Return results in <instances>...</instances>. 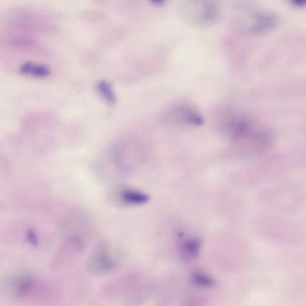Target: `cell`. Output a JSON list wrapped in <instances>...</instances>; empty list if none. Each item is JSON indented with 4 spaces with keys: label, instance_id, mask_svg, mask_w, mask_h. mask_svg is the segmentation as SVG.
I'll return each mask as SVG.
<instances>
[{
    "label": "cell",
    "instance_id": "cell-1",
    "mask_svg": "<svg viewBox=\"0 0 306 306\" xmlns=\"http://www.w3.org/2000/svg\"><path fill=\"white\" fill-rule=\"evenodd\" d=\"M241 20L244 28L251 33L264 34L274 28L278 17L269 11L258 8H247L242 14Z\"/></svg>",
    "mask_w": 306,
    "mask_h": 306
},
{
    "label": "cell",
    "instance_id": "cell-2",
    "mask_svg": "<svg viewBox=\"0 0 306 306\" xmlns=\"http://www.w3.org/2000/svg\"><path fill=\"white\" fill-rule=\"evenodd\" d=\"M190 20L197 25H207L215 23L219 16V7L215 2H194L189 5Z\"/></svg>",
    "mask_w": 306,
    "mask_h": 306
},
{
    "label": "cell",
    "instance_id": "cell-3",
    "mask_svg": "<svg viewBox=\"0 0 306 306\" xmlns=\"http://www.w3.org/2000/svg\"><path fill=\"white\" fill-rule=\"evenodd\" d=\"M121 199L125 203L136 205L146 203L149 197L139 191L127 190L121 194Z\"/></svg>",
    "mask_w": 306,
    "mask_h": 306
},
{
    "label": "cell",
    "instance_id": "cell-4",
    "mask_svg": "<svg viewBox=\"0 0 306 306\" xmlns=\"http://www.w3.org/2000/svg\"><path fill=\"white\" fill-rule=\"evenodd\" d=\"M98 89L100 94L103 96L107 102L110 104H114L116 103V95H115L113 89L109 82L100 81L98 85Z\"/></svg>",
    "mask_w": 306,
    "mask_h": 306
},
{
    "label": "cell",
    "instance_id": "cell-5",
    "mask_svg": "<svg viewBox=\"0 0 306 306\" xmlns=\"http://www.w3.org/2000/svg\"><path fill=\"white\" fill-rule=\"evenodd\" d=\"M24 73H30L35 76H46L49 74L48 68L44 66H33L32 64H27L22 67Z\"/></svg>",
    "mask_w": 306,
    "mask_h": 306
},
{
    "label": "cell",
    "instance_id": "cell-6",
    "mask_svg": "<svg viewBox=\"0 0 306 306\" xmlns=\"http://www.w3.org/2000/svg\"><path fill=\"white\" fill-rule=\"evenodd\" d=\"M200 242L197 239H190L183 244V251L189 257H196L199 253Z\"/></svg>",
    "mask_w": 306,
    "mask_h": 306
},
{
    "label": "cell",
    "instance_id": "cell-7",
    "mask_svg": "<svg viewBox=\"0 0 306 306\" xmlns=\"http://www.w3.org/2000/svg\"><path fill=\"white\" fill-rule=\"evenodd\" d=\"M193 281L197 285L202 287H212L214 283L213 280L210 277L200 273H197L194 275Z\"/></svg>",
    "mask_w": 306,
    "mask_h": 306
},
{
    "label": "cell",
    "instance_id": "cell-8",
    "mask_svg": "<svg viewBox=\"0 0 306 306\" xmlns=\"http://www.w3.org/2000/svg\"><path fill=\"white\" fill-rule=\"evenodd\" d=\"M32 287V282L30 279L24 280L20 283L17 289V294L19 296H24L31 290Z\"/></svg>",
    "mask_w": 306,
    "mask_h": 306
},
{
    "label": "cell",
    "instance_id": "cell-9",
    "mask_svg": "<svg viewBox=\"0 0 306 306\" xmlns=\"http://www.w3.org/2000/svg\"><path fill=\"white\" fill-rule=\"evenodd\" d=\"M290 3L291 5H292L295 7H302L305 6V2L303 1H296H296H291Z\"/></svg>",
    "mask_w": 306,
    "mask_h": 306
},
{
    "label": "cell",
    "instance_id": "cell-10",
    "mask_svg": "<svg viewBox=\"0 0 306 306\" xmlns=\"http://www.w3.org/2000/svg\"><path fill=\"white\" fill-rule=\"evenodd\" d=\"M154 3V5H156L157 6L163 5L165 3V2L163 0H154L152 2Z\"/></svg>",
    "mask_w": 306,
    "mask_h": 306
}]
</instances>
